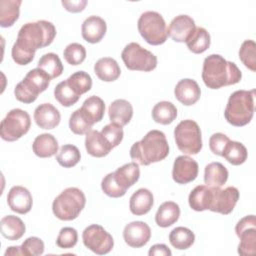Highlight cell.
Listing matches in <instances>:
<instances>
[{"mask_svg": "<svg viewBox=\"0 0 256 256\" xmlns=\"http://www.w3.org/2000/svg\"><path fill=\"white\" fill-rule=\"evenodd\" d=\"M230 141L229 137L223 133H214L209 139V147L213 154L222 156L227 143Z\"/></svg>", "mask_w": 256, "mask_h": 256, "instance_id": "obj_48", "label": "cell"}, {"mask_svg": "<svg viewBox=\"0 0 256 256\" xmlns=\"http://www.w3.org/2000/svg\"><path fill=\"white\" fill-rule=\"evenodd\" d=\"M178 149L184 154L195 155L202 149V135L199 125L191 119L182 120L174 129Z\"/></svg>", "mask_w": 256, "mask_h": 256, "instance_id": "obj_8", "label": "cell"}, {"mask_svg": "<svg viewBox=\"0 0 256 256\" xmlns=\"http://www.w3.org/2000/svg\"><path fill=\"white\" fill-rule=\"evenodd\" d=\"M56 36L53 23L46 20L24 24L12 46L11 55L18 65H27L34 59L36 50L49 46Z\"/></svg>", "mask_w": 256, "mask_h": 256, "instance_id": "obj_1", "label": "cell"}, {"mask_svg": "<svg viewBox=\"0 0 256 256\" xmlns=\"http://www.w3.org/2000/svg\"><path fill=\"white\" fill-rule=\"evenodd\" d=\"M242 73L234 62L227 61L219 54H211L204 59L202 80L210 89H219L224 86L240 82Z\"/></svg>", "mask_w": 256, "mask_h": 256, "instance_id": "obj_2", "label": "cell"}, {"mask_svg": "<svg viewBox=\"0 0 256 256\" xmlns=\"http://www.w3.org/2000/svg\"><path fill=\"white\" fill-rule=\"evenodd\" d=\"M101 134L105 137V139L112 146V148L117 147L121 143L124 136L122 126L113 122L104 126L101 130Z\"/></svg>", "mask_w": 256, "mask_h": 256, "instance_id": "obj_44", "label": "cell"}, {"mask_svg": "<svg viewBox=\"0 0 256 256\" xmlns=\"http://www.w3.org/2000/svg\"><path fill=\"white\" fill-rule=\"evenodd\" d=\"M50 76L40 68L30 70L26 76L20 81L15 89L14 95L16 99L22 103L30 104L34 102L38 95L44 92L50 84Z\"/></svg>", "mask_w": 256, "mask_h": 256, "instance_id": "obj_6", "label": "cell"}, {"mask_svg": "<svg viewBox=\"0 0 256 256\" xmlns=\"http://www.w3.org/2000/svg\"><path fill=\"white\" fill-rule=\"evenodd\" d=\"M81 159V154L79 149L72 144H65L63 145L57 156L56 160L64 168H71L74 167Z\"/></svg>", "mask_w": 256, "mask_h": 256, "instance_id": "obj_39", "label": "cell"}, {"mask_svg": "<svg viewBox=\"0 0 256 256\" xmlns=\"http://www.w3.org/2000/svg\"><path fill=\"white\" fill-rule=\"evenodd\" d=\"M106 30L107 25L105 20L96 15H92L86 18L81 27L83 39L91 44L100 42L104 37Z\"/></svg>", "mask_w": 256, "mask_h": 256, "instance_id": "obj_19", "label": "cell"}, {"mask_svg": "<svg viewBox=\"0 0 256 256\" xmlns=\"http://www.w3.org/2000/svg\"><path fill=\"white\" fill-rule=\"evenodd\" d=\"M213 196V187L207 185L196 186L189 194L188 203L195 211L209 210Z\"/></svg>", "mask_w": 256, "mask_h": 256, "instance_id": "obj_24", "label": "cell"}, {"mask_svg": "<svg viewBox=\"0 0 256 256\" xmlns=\"http://www.w3.org/2000/svg\"><path fill=\"white\" fill-rule=\"evenodd\" d=\"M1 234L10 241L19 240L25 233L26 227L24 222L17 216L7 215L0 221Z\"/></svg>", "mask_w": 256, "mask_h": 256, "instance_id": "obj_26", "label": "cell"}, {"mask_svg": "<svg viewBox=\"0 0 256 256\" xmlns=\"http://www.w3.org/2000/svg\"><path fill=\"white\" fill-rule=\"evenodd\" d=\"M102 191L109 197L119 198L126 194V190L122 189L115 180L114 172L108 173L101 181Z\"/></svg>", "mask_w": 256, "mask_h": 256, "instance_id": "obj_45", "label": "cell"}, {"mask_svg": "<svg viewBox=\"0 0 256 256\" xmlns=\"http://www.w3.org/2000/svg\"><path fill=\"white\" fill-rule=\"evenodd\" d=\"M149 256H171V250L165 244H155L148 251Z\"/></svg>", "mask_w": 256, "mask_h": 256, "instance_id": "obj_50", "label": "cell"}, {"mask_svg": "<svg viewBox=\"0 0 256 256\" xmlns=\"http://www.w3.org/2000/svg\"><path fill=\"white\" fill-rule=\"evenodd\" d=\"M121 58L125 66L132 71L150 72L157 67V57L136 42H131L124 47Z\"/></svg>", "mask_w": 256, "mask_h": 256, "instance_id": "obj_10", "label": "cell"}, {"mask_svg": "<svg viewBox=\"0 0 256 256\" xmlns=\"http://www.w3.org/2000/svg\"><path fill=\"white\" fill-rule=\"evenodd\" d=\"M4 255L5 256H8V255H22L20 246H10V247H8L7 250L5 251Z\"/></svg>", "mask_w": 256, "mask_h": 256, "instance_id": "obj_51", "label": "cell"}, {"mask_svg": "<svg viewBox=\"0 0 256 256\" xmlns=\"http://www.w3.org/2000/svg\"><path fill=\"white\" fill-rule=\"evenodd\" d=\"M239 199V190L234 186H228L224 189L213 187L212 202L209 210L223 215L230 214Z\"/></svg>", "mask_w": 256, "mask_h": 256, "instance_id": "obj_13", "label": "cell"}, {"mask_svg": "<svg viewBox=\"0 0 256 256\" xmlns=\"http://www.w3.org/2000/svg\"><path fill=\"white\" fill-rule=\"evenodd\" d=\"M86 204V197L77 187L64 189L53 201V214L60 220L71 221L76 219Z\"/></svg>", "mask_w": 256, "mask_h": 256, "instance_id": "obj_5", "label": "cell"}, {"mask_svg": "<svg viewBox=\"0 0 256 256\" xmlns=\"http://www.w3.org/2000/svg\"><path fill=\"white\" fill-rule=\"evenodd\" d=\"M137 27L142 38L150 45H161L166 42L167 26L162 15L156 11H146L138 19Z\"/></svg>", "mask_w": 256, "mask_h": 256, "instance_id": "obj_7", "label": "cell"}, {"mask_svg": "<svg viewBox=\"0 0 256 256\" xmlns=\"http://www.w3.org/2000/svg\"><path fill=\"white\" fill-rule=\"evenodd\" d=\"M169 241L174 248L178 250H185L193 245L195 235L189 228L179 226L170 232Z\"/></svg>", "mask_w": 256, "mask_h": 256, "instance_id": "obj_34", "label": "cell"}, {"mask_svg": "<svg viewBox=\"0 0 256 256\" xmlns=\"http://www.w3.org/2000/svg\"><path fill=\"white\" fill-rule=\"evenodd\" d=\"M177 117L176 106L169 101H161L152 109V118L156 123L162 125L171 124Z\"/></svg>", "mask_w": 256, "mask_h": 256, "instance_id": "obj_33", "label": "cell"}, {"mask_svg": "<svg viewBox=\"0 0 256 256\" xmlns=\"http://www.w3.org/2000/svg\"><path fill=\"white\" fill-rule=\"evenodd\" d=\"M248 152L246 147L238 141H229L224 148L223 155L230 164L238 166L243 164L247 160Z\"/></svg>", "mask_w": 256, "mask_h": 256, "instance_id": "obj_35", "label": "cell"}, {"mask_svg": "<svg viewBox=\"0 0 256 256\" xmlns=\"http://www.w3.org/2000/svg\"><path fill=\"white\" fill-rule=\"evenodd\" d=\"M94 72L96 76L104 82H112L119 78L121 69L117 61L111 57H103L94 64Z\"/></svg>", "mask_w": 256, "mask_h": 256, "instance_id": "obj_25", "label": "cell"}, {"mask_svg": "<svg viewBox=\"0 0 256 256\" xmlns=\"http://www.w3.org/2000/svg\"><path fill=\"white\" fill-rule=\"evenodd\" d=\"M21 0H1L0 1V26L11 27L19 18Z\"/></svg>", "mask_w": 256, "mask_h": 256, "instance_id": "obj_31", "label": "cell"}, {"mask_svg": "<svg viewBox=\"0 0 256 256\" xmlns=\"http://www.w3.org/2000/svg\"><path fill=\"white\" fill-rule=\"evenodd\" d=\"M256 44L253 40H245L239 49V59L246 68L252 72L256 71Z\"/></svg>", "mask_w": 256, "mask_h": 256, "instance_id": "obj_42", "label": "cell"}, {"mask_svg": "<svg viewBox=\"0 0 256 256\" xmlns=\"http://www.w3.org/2000/svg\"><path fill=\"white\" fill-rule=\"evenodd\" d=\"M176 99L185 106L195 104L201 96V89L198 83L190 78L181 79L174 88Z\"/></svg>", "mask_w": 256, "mask_h": 256, "instance_id": "obj_18", "label": "cell"}, {"mask_svg": "<svg viewBox=\"0 0 256 256\" xmlns=\"http://www.w3.org/2000/svg\"><path fill=\"white\" fill-rule=\"evenodd\" d=\"M169 154V145L165 134L160 130H150L140 141L130 148L131 159L139 165H150L165 159Z\"/></svg>", "mask_w": 256, "mask_h": 256, "instance_id": "obj_3", "label": "cell"}, {"mask_svg": "<svg viewBox=\"0 0 256 256\" xmlns=\"http://www.w3.org/2000/svg\"><path fill=\"white\" fill-rule=\"evenodd\" d=\"M63 56L68 64L76 66L81 64L86 58V49L82 44L71 43L66 46Z\"/></svg>", "mask_w": 256, "mask_h": 256, "instance_id": "obj_43", "label": "cell"}, {"mask_svg": "<svg viewBox=\"0 0 256 256\" xmlns=\"http://www.w3.org/2000/svg\"><path fill=\"white\" fill-rule=\"evenodd\" d=\"M195 21L192 17L181 14L172 19L167 28V34L175 42L184 43L195 29Z\"/></svg>", "mask_w": 256, "mask_h": 256, "instance_id": "obj_17", "label": "cell"}, {"mask_svg": "<svg viewBox=\"0 0 256 256\" xmlns=\"http://www.w3.org/2000/svg\"><path fill=\"white\" fill-rule=\"evenodd\" d=\"M58 141L49 133L38 135L32 144L33 152L40 158H48L54 156L58 152Z\"/></svg>", "mask_w": 256, "mask_h": 256, "instance_id": "obj_27", "label": "cell"}, {"mask_svg": "<svg viewBox=\"0 0 256 256\" xmlns=\"http://www.w3.org/2000/svg\"><path fill=\"white\" fill-rule=\"evenodd\" d=\"M180 216V207L173 201H166L162 203L156 214L155 222L162 228H167L176 223Z\"/></svg>", "mask_w": 256, "mask_h": 256, "instance_id": "obj_29", "label": "cell"}, {"mask_svg": "<svg viewBox=\"0 0 256 256\" xmlns=\"http://www.w3.org/2000/svg\"><path fill=\"white\" fill-rule=\"evenodd\" d=\"M236 235L240 242L238 254L241 256H254L256 253V218L248 215L240 219L235 226Z\"/></svg>", "mask_w": 256, "mask_h": 256, "instance_id": "obj_12", "label": "cell"}, {"mask_svg": "<svg viewBox=\"0 0 256 256\" xmlns=\"http://www.w3.org/2000/svg\"><path fill=\"white\" fill-rule=\"evenodd\" d=\"M198 163L187 155L178 156L173 164L172 178L178 184H187L194 181L198 175Z\"/></svg>", "mask_w": 256, "mask_h": 256, "instance_id": "obj_14", "label": "cell"}, {"mask_svg": "<svg viewBox=\"0 0 256 256\" xmlns=\"http://www.w3.org/2000/svg\"><path fill=\"white\" fill-rule=\"evenodd\" d=\"M114 177L118 185L127 191V189L133 186L140 177L139 164L134 161L124 164L114 171Z\"/></svg>", "mask_w": 256, "mask_h": 256, "instance_id": "obj_28", "label": "cell"}, {"mask_svg": "<svg viewBox=\"0 0 256 256\" xmlns=\"http://www.w3.org/2000/svg\"><path fill=\"white\" fill-rule=\"evenodd\" d=\"M78 241L77 230L72 227H64L59 231L56 239V245L62 249L73 248Z\"/></svg>", "mask_w": 256, "mask_h": 256, "instance_id": "obj_46", "label": "cell"}, {"mask_svg": "<svg viewBox=\"0 0 256 256\" xmlns=\"http://www.w3.org/2000/svg\"><path fill=\"white\" fill-rule=\"evenodd\" d=\"M22 255L25 256H38L44 252V243L39 237H29L20 246Z\"/></svg>", "mask_w": 256, "mask_h": 256, "instance_id": "obj_47", "label": "cell"}, {"mask_svg": "<svg viewBox=\"0 0 256 256\" xmlns=\"http://www.w3.org/2000/svg\"><path fill=\"white\" fill-rule=\"evenodd\" d=\"M37 67L44 70L51 79L59 77L63 72V64L59 56L53 52L44 54L38 61Z\"/></svg>", "mask_w": 256, "mask_h": 256, "instance_id": "obj_37", "label": "cell"}, {"mask_svg": "<svg viewBox=\"0 0 256 256\" xmlns=\"http://www.w3.org/2000/svg\"><path fill=\"white\" fill-rule=\"evenodd\" d=\"M94 123L90 118L84 113V111L79 108L75 110L69 118V128L70 130L77 135H83L92 130Z\"/></svg>", "mask_w": 256, "mask_h": 256, "instance_id": "obj_38", "label": "cell"}, {"mask_svg": "<svg viewBox=\"0 0 256 256\" xmlns=\"http://www.w3.org/2000/svg\"><path fill=\"white\" fill-rule=\"evenodd\" d=\"M54 97L64 107L74 105L80 98V96L77 95L69 86L67 80L61 81L56 85L54 89Z\"/></svg>", "mask_w": 256, "mask_h": 256, "instance_id": "obj_40", "label": "cell"}, {"mask_svg": "<svg viewBox=\"0 0 256 256\" xmlns=\"http://www.w3.org/2000/svg\"><path fill=\"white\" fill-rule=\"evenodd\" d=\"M154 203V197L150 190L146 188H140L135 191L130 197L129 208L132 214L141 216L147 214Z\"/></svg>", "mask_w": 256, "mask_h": 256, "instance_id": "obj_22", "label": "cell"}, {"mask_svg": "<svg viewBox=\"0 0 256 256\" xmlns=\"http://www.w3.org/2000/svg\"><path fill=\"white\" fill-rule=\"evenodd\" d=\"M82 240L86 248L98 255L109 253L114 246L111 234L98 224L86 227L82 233Z\"/></svg>", "mask_w": 256, "mask_h": 256, "instance_id": "obj_11", "label": "cell"}, {"mask_svg": "<svg viewBox=\"0 0 256 256\" xmlns=\"http://www.w3.org/2000/svg\"><path fill=\"white\" fill-rule=\"evenodd\" d=\"M81 109L95 124L97 122H100L104 117L105 103L100 97L92 95L83 102Z\"/></svg>", "mask_w": 256, "mask_h": 256, "instance_id": "obj_36", "label": "cell"}, {"mask_svg": "<svg viewBox=\"0 0 256 256\" xmlns=\"http://www.w3.org/2000/svg\"><path fill=\"white\" fill-rule=\"evenodd\" d=\"M228 179V170L220 162H211L205 166L204 182L207 186L222 187Z\"/></svg>", "mask_w": 256, "mask_h": 256, "instance_id": "obj_30", "label": "cell"}, {"mask_svg": "<svg viewBox=\"0 0 256 256\" xmlns=\"http://www.w3.org/2000/svg\"><path fill=\"white\" fill-rule=\"evenodd\" d=\"M85 148L89 155L97 158L108 155L113 149L101 132L97 130H90L86 133Z\"/></svg>", "mask_w": 256, "mask_h": 256, "instance_id": "obj_21", "label": "cell"}, {"mask_svg": "<svg viewBox=\"0 0 256 256\" xmlns=\"http://www.w3.org/2000/svg\"><path fill=\"white\" fill-rule=\"evenodd\" d=\"M34 120L42 129H53L59 125L61 115L59 110L50 103H42L34 110Z\"/></svg>", "mask_w": 256, "mask_h": 256, "instance_id": "obj_20", "label": "cell"}, {"mask_svg": "<svg viewBox=\"0 0 256 256\" xmlns=\"http://www.w3.org/2000/svg\"><path fill=\"white\" fill-rule=\"evenodd\" d=\"M185 43L191 52L201 54L210 47V34L203 27H195L194 31L190 34Z\"/></svg>", "mask_w": 256, "mask_h": 256, "instance_id": "obj_32", "label": "cell"}, {"mask_svg": "<svg viewBox=\"0 0 256 256\" xmlns=\"http://www.w3.org/2000/svg\"><path fill=\"white\" fill-rule=\"evenodd\" d=\"M254 94L255 90H237L230 95L224 111V117L228 123L236 127H242L252 120Z\"/></svg>", "mask_w": 256, "mask_h": 256, "instance_id": "obj_4", "label": "cell"}, {"mask_svg": "<svg viewBox=\"0 0 256 256\" xmlns=\"http://www.w3.org/2000/svg\"><path fill=\"white\" fill-rule=\"evenodd\" d=\"M31 127V118L25 110L15 108L10 110L1 121L0 136L3 140L13 142L24 136Z\"/></svg>", "mask_w": 256, "mask_h": 256, "instance_id": "obj_9", "label": "cell"}, {"mask_svg": "<svg viewBox=\"0 0 256 256\" xmlns=\"http://www.w3.org/2000/svg\"><path fill=\"white\" fill-rule=\"evenodd\" d=\"M66 80L73 91L79 96L88 92L92 87V78L85 71H77Z\"/></svg>", "mask_w": 256, "mask_h": 256, "instance_id": "obj_41", "label": "cell"}, {"mask_svg": "<svg viewBox=\"0 0 256 256\" xmlns=\"http://www.w3.org/2000/svg\"><path fill=\"white\" fill-rule=\"evenodd\" d=\"M61 4L63 5V7L69 11V12H73V13H78L84 10V8L87 5V1L86 0H62Z\"/></svg>", "mask_w": 256, "mask_h": 256, "instance_id": "obj_49", "label": "cell"}, {"mask_svg": "<svg viewBox=\"0 0 256 256\" xmlns=\"http://www.w3.org/2000/svg\"><path fill=\"white\" fill-rule=\"evenodd\" d=\"M108 114L111 122L117 123L123 127L132 119L133 107L131 103L125 99H116L110 104Z\"/></svg>", "mask_w": 256, "mask_h": 256, "instance_id": "obj_23", "label": "cell"}, {"mask_svg": "<svg viewBox=\"0 0 256 256\" xmlns=\"http://www.w3.org/2000/svg\"><path fill=\"white\" fill-rule=\"evenodd\" d=\"M125 243L133 248H140L148 243L151 238V229L143 221H133L128 223L123 230Z\"/></svg>", "mask_w": 256, "mask_h": 256, "instance_id": "obj_15", "label": "cell"}, {"mask_svg": "<svg viewBox=\"0 0 256 256\" xmlns=\"http://www.w3.org/2000/svg\"><path fill=\"white\" fill-rule=\"evenodd\" d=\"M7 203L10 209L18 214L28 213L33 204L32 195L29 190L23 186H13L7 195Z\"/></svg>", "mask_w": 256, "mask_h": 256, "instance_id": "obj_16", "label": "cell"}]
</instances>
